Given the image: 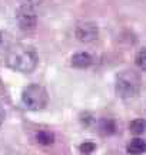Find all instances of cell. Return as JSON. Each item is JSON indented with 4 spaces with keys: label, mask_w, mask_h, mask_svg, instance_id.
<instances>
[{
    "label": "cell",
    "mask_w": 146,
    "mask_h": 155,
    "mask_svg": "<svg viewBox=\"0 0 146 155\" xmlns=\"http://www.w3.org/2000/svg\"><path fill=\"white\" fill-rule=\"evenodd\" d=\"M75 36L82 43H90V42H93V40L97 39L99 29H97V26H96L95 23H92V22L79 23L78 26H76V29H75Z\"/></svg>",
    "instance_id": "cell-5"
},
{
    "label": "cell",
    "mask_w": 146,
    "mask_h": 155,
    "mask_svg": "<svg viewBox=\"0 0 146 155\" xmlns=\"http://www.w3.org/2000/svg\"><path fill=\"white\" fill-rule=\"evenodd\" d=\"M72 66L78 68V69H84V68H89L93 63V58L86 53V52H79L76 55L72 56Z\"/></svg>",
    "instance_id": "cell-6"
},
{
    "label": "cell",
    "mask_w": 146,
    "mask_h": 155,
    "mask_svg": "<svg viewBox=\"0 0 146 155\" xmlns=\"http://www.w3.org/2000/svg\"><path fill=\"white\" fill-rule=\"evenodd\" d=\"M16 22L19 29H22L23 32L34 30L37 26V15L34 10V6L22 3L16 10Z\"/></svg>",
    "instance_id": "cell-4"
},
{
    "label": "cell",
    "mask_w": 146,
    "mask_h": 155,
    "mask_svg": "<svg viewBox=\"0 0 146 155\" xmlns=\"http://www.w3.org/2000/svg\"><path fill=\"white\" fill-rule=\"evenodd\" d=\"M22 104L29 111H42L49 104V94L42 85H29L22 92Z\"/></svg>",
    "instance_id": "cell-2"
},
{
    "label": "cell",
    "mask_w": 146,
    "mask_h": 155,
    "mask_svg": "<svg viewBox=\"0 0 146 155\" xmlns=\"http://www.w3.org/2000/svg\"><path fill=\"white\" fill-rule=\"evenodd\" d=\"M136 65L141 68L142 71H146V49H142L136 55Z\"/></svg>",
    "instance_id": "cell-11"
},
{
    "label": "cell",
    "mask_w": 146,
    "mask_h": 155,
    "mask_svg": "<svg viewBox=\"0 0 146 155\" xmlns=\"http://www.w3.org/2000/svg\"><path fill=\"white\" fill-rule=\"evenodd\" d=\"M39 63L37 53L33 48L26 45H14L6 53V65L22 73H32Z\"/></svg>",
    "instance_id": "cell-1"
},
{
    "label": "cell",
    "mask_w": 146,
    "mask_h": 155,
    "mask_svg": "<svg viewBox=\"0 0 146 155\" xmlns=\"http://www.w3.org/2000/svg\"><path fill=\"white\" fill-rule=\"evenodd\" d=\"M96 150V145L93 144V142H83V144L80 145V152H83V154H86V155H89V154H92L93 151Z\"/></svg>",
    "instance_id": "cell-12"
},
{
    "label": "cell",
    "mask_w": 146,
    "mask_h": 155,
    "mask_svg": "<svg viewBox=\"0 0 146 155\" xmlns=\"http://www.w3.org/2000/svg\"><path fill=\"white\" fill-rule=\"evenodd\" d=\"M6 45V35L3 32H0V49Z\"/></svg>",
    "instance_id": "cell-14"
},
{
    "label": "cell",
    "mask_w": 146,
    "mask_h": 155,
    "mask_svg": "<svg viewBox=\"0 0 146 155\" xmlns=\"http://www.w3.org/2000/svg\"><path fill=\"white\" fill-rule=\"evenodd\" d=\"M141 78L132 71H123L116 78V94L122 99H133L141 92Z\"/></svg>",
    "instance_id": "cell-3"
},
{
    "label": "cell",
    "mask_w": 146,
    "mask_h": 155,
    "mask_svg": "<svg viewBox=\"0 0 146 155\" xmlns=\"http://www.w3.org/2000/svg\"><path fill=\"white\" fill-rule=\"evenodd\" d=\"M129 131L133 135H142L146 132V121L145 119H135L129 124Z\"/></svg>",
    "instance_id": "cell-8"
},
{
    "label": "cell",
    "mask_w": 146,
    "mask_h": 155,
    "mask_svg": "<svg viewBox=\"0 0 146 155\" xmlns=\"http://www.w3.org/2000/svg\"><path fill=\"white\" fill-rule=\"evenodd\" d=\"M42 0H23L24 5H30V6H34V5H40Z\"/></svg>",
    "instance_id": "cell-13"
},
{
    "label": "cell",
    "mask_w": 146,
    "mask_h": 155,
    "mask_svg": "<svg viewBox=\"0 0 146 155\" xmlns=\"http://www.w3.org/2000/svg\"><path fill=\"white\" fill-rule=\"evenodd\" d=\"M36 141L42 145H52L55 142V135L50 131H39L36 134Z\"/></svg>",
    "instance_id": "cell-9"
},
{
    "label": "cell",
    "mask_w": 146,
    "mask_h": 155,
    "mask_svg": "<svg viewBox=\"0 0 146 155\" xmlns=\"http://www.w3.org/2000/svg\"><path fill=\"white\" fill-rule=\"evenodd\" d=\"M99 129L103 135H112L115 132V122L112 119H102L100 121V125H99Z\"/></svg>",
    "instance_id": "cell-10"
},
{
    "label": "cell",
    "mask_w": 146,
    "mask_h": 155,
    "mask_svg": "<svg viewBox=\"0 0 146 155\" xmlns=\"http://www.w3.org/2000/svg\"><path fill=\"white\" fill-rule=\"evenodd\" d=\"M126 151L129 155H142L146 152V141L141 138H135L132 139L128 147H126Z\"/></svg>",
    "instance_id": "cell-7"
},
{
    "label": "cell",
    "mask_w": 146,
    "mask_h": 155,
    "mask_svg": "<svg viewBox=\"0 0 146 155\" xmlns=\"http://www.w3.org/2000/svg\"><path fill=\"white\" fill-rule=\"evenodd\" d=\"M5 118H6V114H5V111H3V109L0 108V125H2V124L5 122Z\"/></svg>",
    "instance_id": "cell-15"
}]
</instances>
